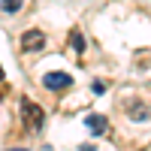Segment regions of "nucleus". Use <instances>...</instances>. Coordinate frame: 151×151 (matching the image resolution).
I'll return each mask as SVG.
<instances>
[{
    "mask_svg": "<svg viewBox=\"0 0 151 151\" xmlns=\"http://www.w3.org/2000/svg\"><path fill=\"white\" fill-rule=\"evenodd\" d=\"M21 115H24V124H27L30 133H40V130H42V124H45V112L36 106L33 100H27V97L21 100Z\"/></svg>",
    "mask_w": 151,
    "mask_h": 151,
    "instance_id": "nucleus-1",
    "label": "nucleus"
},
{
    "mask_svg": "<svg viewBox=\"0 0 151 151\" xmlns=\"http://www.w3.org/2000/svg\"><path fill=\"white\" fill-rule=\"evenodd\" d=\"M42 85L48 88V91H64V88L73 85V76L70 73H45L42 76Z\"/></svg>",
    "mask_w": 151,
    "mask_h": 151,
    "instance_id": "nucleus-2",
    "label": "nucleus"
},
{
    "mask_svg": "<svg viewBox=\"0 0 151 151\" xmlns=\"http://www.w3.org/2000/svg\"><path fill=\"white\" fill-rule=\"evenodd\" d=\"M42 45H45L42 30H27L21 36V48H24V52H36V48H42Z\"/></svg>",
    "mask_w": 151,
    "mask_h": 151,
    "instance_id": "nucleus-3",
    "label": "nucleus"
},
{
    "mask_svg": "<svg viewBox=\"0 0 151 151\" xmlns=\"http://www.w3.org/2000/svg\"><path fill=\"white\" fill-rule=\"evenodd\" d=\"M85 127L91 130L94 136H100V133H106L109 121H106V115H88V118H85Z\"/></svg>",
    "mask_w": 151,
    "mask_h": 151,
    "instance_id": "nucleus-4",
    "label": "nucleus"
},
{
    "mask_svg": "<svg viewBox=\"0 0 151 151\" xmlns=\"http://www.w3.org/2000/svg\"><path fill=\"white\" fill-rule=\"evenodd\" d=\"M24 0H0V6H3V12H18Z\"/></svg>",
    "mask_w": 151,
    "mask_h": 151,
    "instance_id": "nucleus-5",
    "label": "nucleus"
},
{
    "mask_svg": "<svg viewBox=\"0 0 151 151\" xmlns=\"http://www.w3.org/2000/svg\"><path fill=\"white\" fill-rule=\"evenodd\" d=\"M130 118H136V121H145V118H148V109L139 103V109H130Z\"/></svg>",
    "mask_w": 151,
    "mask_h": 151,
    "instance_id": "nucleus-6",
    "label": "nucleus"
},
{
    "mask_svg": "<svg viewBox=\"0 0 151 151\" xmlns=\"http://www.w3.org/2000/svg\"><path fill=\"white\" fill-rule=\"evenodd\" d=\"M73 45H76V52H82V48H85V36H82L79 30H73Z\"/></svg>",
    "mask_w": 151,
    "mask_h": 151,
    "instance_id": "nucleus-7",
    "label": "nucleus"
},
{
    "mask_svg": "<svg viewBox=\"0 0 151 151\" xmlns=\"http://www.w3.org/2000/svg\"><path fill=\"white\" fill-rule=\"evenodd\" d=\"M79 151H97V148H94V145H82Z\"/></svg>",
    "mask_w": 151,
    "mask_h": 151,
    "instance_id": "nucleus-8",
    "label": "nucleus"
},
{
    "mask_svg": "<svg viewBox=\"0 0 151 151\" xmlns=\"http://www.w3.org/2000/svg\"><path fill=\"white\" fill-rule=\"evenodd\" d=\"M6 151H24V148H6Z\"/></svg>",
    "mask_w": 151,
    "mask_h": 151,
    "instance_id": "nucleus-9",
    "label": "nucleus"
},
{
    "mask_svg": "<svg viewBox=\"0 0 151 151\" xmlns=\"http://www.w3.org/2000/svg\"><path fill=\"white\" fill-rule=\"evenodd\" d=\"M0 79H3V70H0Z\"/></svg>",
    "mask_w": 151,
    "mask_h": 151,
    "instance_id": "nucleus-10",
    "label": "nucleus"
}]
</instances>
